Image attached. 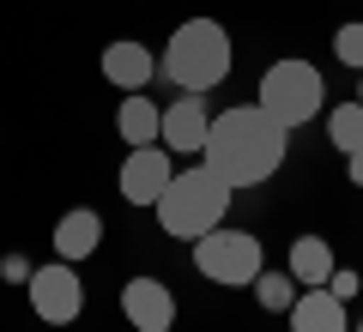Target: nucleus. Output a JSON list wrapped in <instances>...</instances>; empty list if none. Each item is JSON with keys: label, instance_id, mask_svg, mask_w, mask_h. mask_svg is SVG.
Segmentation results:
<instances>
[{"label": "nucleus", "instance_id": "1", "mask_svg": "<svg viewBox=\"0 0 363 332\" xmlns=\"http://www.w3.org/2000/svg\"><path fill=\"white\" fill-rule=\"evenodd\" d=\"M285 151H291V127H279L260 103H230V109L212 115L200 164L230 193H242V188H260V181L279 176L285 169Z\"/></svg>", "mask_w": 363, "mask_h": 332}, {"label": "nucleus", "instance_id": "2", "mask_svg": "<svg viewBox=\"0 0 363 332\" xmlns=\"http://www.w3.org/2000/svg\"><path fill=\"white\" fill-rule=\"evenodd\" d=\"M230 67H236V49H230V30H224L218 18H182V25L169 30L164 55H157V79L176 85V97L182 91H188V97L218 91L224 79H230Z\"/></svg>", "mask_w": 363, "mask_h": 332}, {"label": "nucleus", "instance_id": "3", "mask_svg": "<svg viewBox=\"0 0 363 332\" xmlns=\"http://www.w3.org/2000/svg\"><path fill=\"white\" fill-rule=\"evenodd\" d=\"M230 200L236 193L224 188L218 176H212L206 164H182L176 176H169V188L157 193V230L169 236V242H200V236H212L230 217Z\"/></svg>", "mask_w": 363, "mask_h": 332}, {"label": "nucleus", "instance_id": "4", "mask_svg": "<svg viewBox=\"0 0 363 332\" xmlns=\"http://www.w3.org/2000/svg\"><path fill=\"white\" fill-rule=\"evenodd\" d=\"M255 103L279 121V127H309L327 109V79H321L315 61H297V55H291V61H272L267 73H260Z\"/></svg>", "mask_w": 363, "mask_h": 332}, {"label": "nucleus", "instance_id": "5", "mask_svg": "<svg viewBox=\"0 0 363 332\" xmlns=\"http://www.w3.org/2000/svg\"><path fill=\"white\" fill-rule=\"evenodd\" d=\"M267 266V248H260L255 230H236V224H218L212 236L194 242V272L206 284H224V290H248Z\"/></svg>", "mask_w": 363, "mask_h": 332}, {"label": "nucleus", "instance_id": "6", "mask_svg": "<svg viewBox=\"0 0 363 332\" xmlns=\"http://www.w3.org/2000/svg\"><path fill=\"white\" fill-rule=\"evenodd\" d=\"M25 296H30V314H37L43 326H73V320L85 314V278H79V266H67V260L37 266L30 284H25Z\"/></svg>", "mask_w": 363, "mask_h": 332}, {"label": "nucleus", "instance_id": "7", "mask_svg": "<svg viewBox=\"0 0 363 332\" xmlns=\"http://www.w3.org/2000/svg\"><path fill=\"white\" fill-rule=\"evenodd\" d=\"M169 176H176V157H169L164 145H128L116 188H121L128 205H157V193L169 188Z\"/></svg>", "mask_w": 363, "mask_h": 332}, {"label": "nucleus", "instance_id": "8", "mask_svg": "<svg viewBox=\"0 0 363 332\" xmlns=\"http://www.w3.org/2000/svg\"><path fill=\"white\" fill-rule=\"evenodd\" d=\"M121 314H128L133 332H169L176 326V290L152 272H140V278L121 284Z\"/></svg>", "mask_w": 363, "mask_h": 332}, {"label": "nucleus", "instance_id": "9", "mask_svg": "<svg viewBox=\"0 0 363 332\" xmlns=\"http://www.w3.org/2000/svg\"><path fill=\"white\" fill-rule=\"evenodd\" d=\"M206 133H212L206 97H188V91H182V97L164 109V133H157V145H164L169 157H200V151H206Z\"/></svg>", "mask_w": 363, "mask_h": 332}, {"label": "nucleus", "instance_id": "10", "mask_svg": "<svg viewBox=\"0 0 363 332\" xmlns=\"http://www.w3.org/2000/svg\"><path fill=\"white\" fill-rule=\"evenodd\" d=\"M49 242H55V260H67V266L91 260L97 248H104V212H97V205H73V212H61Z\"/></svg>", "mask_w": 363, "mask_h": 332}, {"label": "nucleus", "instance_id": "11", "mask_svg": "<svg viewBox=\"0 0 363 332\" xmlns=\"http://www.w3.org/2000/svg\"><path fill=\"white\" fill-rule=\"evenodd\" d=\"M104 79L121 91V97H128V91H145V85L157 79V55L145 49L140 37H116V42L104 49Z\"/></svg>", "mask_w": 363, "mask_h": 332}, {"label": "nucleus", "instance_id": "12", "mask_svg": "<svg viewBox=\"0 0 363 332\" xmlns=\"http://www.w3.org/2000/svg\"><path fill=\"white\" fill-rule=\"evenodd\" d=\"M291 332H351V314H345V302H339L333 290H303L297 302H291Z\"/></svg>", "mask_w": 363, "mask_h": 332}, {"label": "nucleus", "instance_id": "13", "mask_svg": "<svg viewBox=\"0 0 363 332\" xmlns=\"http://www.w3.org/2000/svg\"><path fill=\"white\" fill-rule=\"evenodd\" d=\"M333 266H339L333 242H327V236H315V230L297 236V242H291V254H285V272L303 284V290H321V284L333 278Z\"/></svg>", "mask_w": 363, "mask_h": 332}, {"label": "nucleus", "instance_id": "14", "mask_svg": "<svg viewBox=\"0 0 363 332\" xmlns=\"http://www.w3.org/2000/svg\"><path fill=\"white\" fill-rule=\"evenodd\" d=\"M116 133L121 145H157V133H164V109H157L145 91H128L116 109Z\"/></svg>", "mask_w": 363, "mask_h": 332}, {"label": "nucleus", "instance_id": "15", "mask_svg": "<svg viewBox=\"0 0 363 332\" xmlns=\"http://www.w3.org/2000/svg\"><path fill=\"white\" fill-rule=\"evenodd\" d=\"M248 290H255V308H260V314H291V302L303 296V284L291 278L285 266H279V272H272V266H260V278L248 284Z\"/></svg>", "mask_w": 363, "mask_h": 332}, {"label": "nucleus", "instance_id": "16", "mask_svg": "<svg viewBox=\"0 0 363 332\" xmlns=\"http://www.w3.org/2000/svg\"><path fill=\"white\" fill-rule=\"evenodd\" d=\"M327 139H333V151H363V103L357 97H345V103H333L327 109Z\"/></svg>", "mask_w": 363, "mask_h": 332}, {"label": "nucleus", "instance_id": "17", "mask_svg": "<svg viewBox=\"0 0 363 332\" xmlns=\"http://www.w3.org/2000/svg\"><path fill=\"white\" fill-rule=\"evenodd\" d=\"M333 61L351 67V73H363V18H345L333 30Z\"/></svg>", "mask_w": 363, "mask_h": 332}, {"label": "nucleus", "instance_id": "18", "mask_svg": "<svg viewBox=\"0 0 363 332\" xmlns=\"http://www.w3.org/2000/svg\"><path fill=\"white\" fill-rule=\"evenodd\" d=\"M327 290H333L339 296V302H357V296H363V272H351V266H333V278H327Z\"/></svg>", "mask_w": 363, "mask_h": 332}, {"label": "nucleus", "instance_id": "19", "mask_svg": "<svg viewBox=\"0 0 363 332\" xmlns=\"http://www.w3.org/2000/svg\"><path fill=\"white\" fill-rule=\"evenodd\" d=\"M30 272H37V266H30L25 254H6V260H0V278H6V284H30Z\"/></svg>", "mask_w": 363, "mask_h": 332}, {"label": "nucleus", "instance_id": "20", "mask_svg": "<svg viewBox=\"0 0 363 332\" xmlns=\"http://www.w3.org/2000/svg\"><path fill=\"white\" fill-rule=\"evenodd\" d=\"M345 181H351V188H363V151L345 157Z\"/></svg>", "mask_w": 363, "mask_h": 332}, {"label": "nucleus", "instance_id": "21", "mask_svg": "<svg viewBox=\"0 0 363 332\" xmlns=\"http://www.w3.org/2000/svg\"><path fill=\"white\" fill-rule=\"evenodd\" d=\"M357 103H363V73H357Z\"/></svg>", "mask_w": 363, "mask_h": 332}, {"label": "nucleus", "instance_id": "22", "mask_svg": "<svg viewBox=\"0 0 363 332\" xmlns=\"http://www.w3.org/2000/svg\"><path fill=\"white\" fill-rule=\"evenodd\" d=\"M351 332H363V320H357V326H351Z\"/></svg>", "mask_w": 363, "mask_h": 332}, {"label": "nucleus", "instance_id": "23", "mask_svg": "<svg viewBox=\"0 0 363 332\" xmlns=\"http://www.w3.org/2000/svg\"><path fill=\"white\" fill-rule=\"evenodd\" d=\"M169 332H176V326H169Z\"/></svg>", "mask_w": 363, "mask_h": 332}]
</instances>
